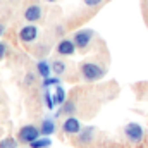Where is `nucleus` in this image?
<instances>
[{
    "instance_id": "f257e3e1",
    "label": "nucleus",
    "mask_w": 148,
    "mask_h": 148,
    "mask_svg": "<svg viewBox=\"0 0 148 148\" xmlns=\"http://www.w3.org/2000/svg\"><path fill=\"white\" fill-rule=\"evenodd\" d=\"M81 74H83V77H84L86 81H98V79L103 77L105 71H103L100 66L93 64V62H84V64L81 66Z\"/></svg>"
},
{
    "instance_id": "f03ea898",
    "label": "nucleus",
    "mask_w": 148,
    "mask_h": 148,
    "mask_svg": "<svg viewBox=\"0 0 148 148\" xmlns=\"http://www.w3.org/2000/svg\"><path fill=\"white\" fill-rule=\"evenodd\" d=\"M40 134H41V131L38 129L36 126H33V124H28V126H23L21 129H19V133H17V138H19V141H23V143H33L35 140L40 138Z\"/></svg>"
},
{
    "instance_id": "7ed1b4c3",
    "label": "nucleus",
    "mask_w": 148,
    "mask_h": 148,
    "mask_svg": "<svg viewBox=\"0 0 148 148\" xmlns=\"http://www.w3.org/2000/svg\"><path fill=\"white\" fill-rule=\"evenodd\" d=\"M124 134H126V138H127L129 141H133V143H140V141L145 138L143 127H141L140 124H136V122H129V124L124 127Z\"/></svg>"
},
{
    "instance_id": "20e7f679",
    "label": "nucleus",
    "mask_w": 148,
    "mask_h": 148,
    "mask_svg": "<svg viewBox=\"0 0 148 148\" xmlns=\"http://www.w3.org/2000/svg\"><path fill=\"white\" fill-rule=\"evenodd\" d=\"M91 38H93V31L91 29H81V31L74 33V43H76L77 48H84V47H88Z\"/></svg>"
},
{
    "instance_id": "39448f33",
    "label": "nucleus",
    "mask_w": 148,
    "mask_h": 148,
    "mask_svg": "<svg viewBox=\"0 0 148 148\" xmlns=\"http://www.w3.org/2000/svg\"><path fill=\"white\" fill-rule=\"evenodd\" d=\"M62 129H64V133H67V134H79L81 133V124H79V121L76 119V117H67L66 121H64V124H62Z\"/></svg>"
},
{
    "instance_id": "423d86ee",
    "label": "nucleus",
    "mask_w": 148,
    "mask_h": 148,
    "mask_svg": "<svg viewBox=\"0 0 148 148\" xmlns=\"http://www.w3.org/2000/svg\"><path fill=\"white\" fill-rule=\"evenodd\" d=\"M36 36H38V29L33 26V24L24 26V28L19 31V38H21V41H24V43H31V41H35Z\"/></svg>"
},
{
    "instance_id": "0eeeda50",
    "label": "nucleus",
    "mask_w": 148,
    "mask_h": 148,
    "mask_svg": "<svg viewBox=\"0 0 148 148\" xmlns=\"http://www.w3.org/2000/svg\"><path fill=\"white\" fill-rule=\"evenodd\" d=\"M57 52L60 55H73L74 52H76V43L71 41V40H62L57 45Z\"/></svg>"
},
{
    "instance_id": "6e6552de",
    "label": "nucleus",
    "mask_w": 148,
    "mask_h": 148,
    "mask_svg": "<svg viewBox=\"0 0 148 148\" xmlns=\"http://www.w3.org/2000/svg\"><path fill=\"white\" fill-rule=\"evenodd\" d=\"M40 17H41V9H40V5H29V7L24 10V19H26L28 23H36Z\"/></svg>"
},
{
    "instance_id": "1a4fd4ad",
    "label": "nucleus",
    "mask_w": 148,
    "mask_h": 148,
    "mask_svg": "<svg viewBox=\"0 0 148 148\" xmlns=\"http://www.w3.org/2000/svg\"><path fill=\"white\" fill-rule=\"evenodd\" d=\"M40 131H41L43 136H50V134L55 131V124H53V121H52V119H45V121L41 122Z\"/></svg>"
},
{
    "instance_id": "9d476101",
    "label": "nucleus",
    "mask_w": 148,
    "mask_h": 148,
    "mask_svg": "<svg viewBox=\"0 0 148 148\" xmlns=\"http://www.w3.org/2000/svg\"><path fill=\"white\" fill-rule=\"evenodd\" d=\"M36 69H38V74L45 79V77H50V71H52V67L45 62V60H40L36 64Z\"/></svg>"
},
{
    "instance_id": "9b49d317",
    "label": "nucleus",
    "mask_w": 148,
    "mask_h": 148,
    "mask_svg": "<svg viewBox=\"0 0 148 148\" xmlns=\"http://www.w3.org/2000/svg\"><path fill=\"white\" fill-rule=\"evenodd\" d=\"M93 134H95V127H86L84 131L79 133V141L81 143H88L93 140Z\"/></svg>"
},
{
    "instance_id": "f8f14e48",
    "label": "nucleus",
    "mask_w": 148,
    "mask_h": 148,
    "mask_svg": "<svg viewBox=\"0 0 148 148\" xmlns=\"http://www.w3.org/2000/svg\"><path fill=\"white\" fill-rule=\"evenodd\" d=\"M50 145H52V141H50L48 136H45V138H38V140H35L33 143H29V147L31 148H48Z\"/></svg>"
},
{
    "instance_id": "ddd939ff",
    "label": "nucleus",
    "mask_w": 148,
    "mask_h": 148,
    "mask_svg": "<svg viewBox=\"0 0 148 148\" xmlns=\"http://www.w3.org/2000/svg\"><path fill=\"white\" fill-rule=\"evenodd\" d=\"M53 98H55V103H57V105H64V103H66V91H64L62 86H57Z\"/></svg>"
},
{
    "instance_id": "4468645a",
    "label": "nucleus",
    "mask_w": 148,
    "mask_h": 148,
    "mask_svg": "<svg viewBox=\"0 0 148 148\" xmlns=\"http://www.w3.org/2000/svg\"><path fill=\"white\" fill-rule=\"evenodd\" d=\"M52 71H53V74H57V76L64 74L66 73V62H62V60H55V62L52 64Z\"/></svg>"
},
{
    "instance_id": "2eb2a0df",
    "label": "nucleus",
    "mask_w": 148,
    "mask_h": 148,
    "mask_svg": "<svg viewBox=\"0 0 148 148\" xmlns=\"http://www.w3.org/2000/svg\"><path fill=\"white\" fill-rule=\"evenodd\" d=\"M0 148H17V143L14 138H5L0 141Z\"/></svg>"
},
{
    "instance_id": "dca6fc26",
    "label": "nucleus",
    "mask_w": 148,
    "mask_h": 148,
    "mask_svg": "<svg viewBox=\"0 0 148 148\" xmlns=\"http://www.w3.org/2000/svg\"><path fill=\"white\" fill-rule=\"evenodd\" d=\"M43 97H45V103H47V107H48V109H53V107H55V98L48 93V90L45 91V95H43Z\"/></svg>"
},
{
    "instance_id": "f3484780",
    "label": "nucleus",
    "mask_w": 148,
    "mask_h": 148,
    "mask_svg": "<svg viewBox=\"0 0 148 148\" xmlns=\"http://www.w3.org/2000/svg\"><path fill=\"white\" fill-rule=\"evenodd\" d=\"M53 84H59V77H45V79H43V86H45V88L53 86Z\"/></svg>"
},
{
    "instance_id": "a211bd4d",
    "label": "nucleus",
    "mask_w": 148,
    "mask_h": 148,
    "mask_svg": "<svg viewBox=\"0 0 148 148\" xmlns=\"http://www.w3.org/2000/svg\"><path fill=\"white\" fill-rule=\"evenodd\" d=\"M83 2H84L88 7H97V5H100L103 0H83Z\"/></svg>"
},
{
    "instance_id": "6ab92c4d",
    "label": "nucleus",
    "mask_w": 148,
    "mask_h": 148,
    "mask_svg": "<svg viewBox=\"0 0 148 148\" xmlns=\"http://www.w3.org/2000/svg\"><path fill=\"white\" fill-rule=\"evenodd\" d=\"M64 105H66V107H64L60 112H67V114H69V112L74 110V103H64Z\"/></svg>"
},
{
    "instance_id": "aec40b11",
    "label": "nucleus",
    "mask_w": 148,
    "mask_h": 148,
    "mask_svg": "<svg viewBox=\"0 0 148 148\" xmlns=\"http://www.w3.org/2000/svg\"><path fill=\"white\" fill-rule=\"evenodd\" d=\"M3 55H5V45H3V43H0V60L3 59Z\"/></svg>"
},
{
    "instance_id": "412c9836",
    "label": "nucleus",
    "mask_w": 148,
    "mask_h": 148,
    "mask_svg": "<svg viewBox=\"0 0 148 148\" xmlns=\"http://www.w3.org/2000/svg\"><path fill=\"white\" fill-rule=\"evenodd\" d=\"M3 31H5V26H3V24H2V23H0V36H2V35H3Z\"/></svg>"
},
{
    "instance_id": "4be33fe9",
    "label": "nucleus",
    "mask_w": 148,
    "mask_h": 148,
    "mask_svg": "<svg viewBox=\"0 0 148 148\" xmlns=\"http://www.w3.org/2000/svg\"><path fill=\"white\" fill-rule=\"evenodd\" d=\"M47 2H57V0H47Z\"/></svg>"
}]
</instances>
